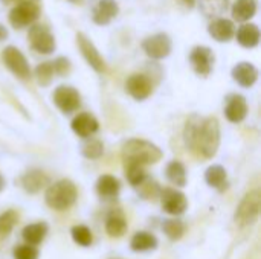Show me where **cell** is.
<instances>
[{
    "label": "cell",
    "instance_id": "11",
    "mask_svg": "<svg viewBox=\"0 0 261 259\" xmlns=\"http://www.w3.org/2000/svg\"><path fill=\"white\" fill-rule=\"evenodd\" d=\"M190 63L197 75L208 76L214 67V52L210 47L197 46L190 53Z\"/></svg>",
    "mask_w": 261,
    "mask_h": 259
},
{
    "label": "cell",
    "instance_id": "24",
    "mask_svg": "<svg viewBox=\"0 0 261 259\" xmlns=\"http://www.w3.org/2000/svg\"><path fill=\"white\" fill-rule=\"evenodd\" d=\"M133 252H150L158 247V238L148 232H136L130 241Z\"/></svg>",
    "mask_w": 261,
    "mask_h": 259
},
{
    "label": "cell",
    "instance_id": "16",
    "mask_svg": "<svg viewBox=\"0 0 261 259\" xmlns=\"http://www.w3.org/2000/svg\"><path fill=\"white\" fill-rule=\"evenodd\" d=\"M248 114V102L245 99V96L242 95H231L226 101V107H225V116L229 122L239 124L242 121H245Z\"/></svg>",
    "mask_w": 261,
    "mask_h": 259
},
{
    "label": "cell",
    "instance_id": "31",
    "mask_svg": "<svg viewBox=\"0 0 261 259\" xmlns=\"http://www.w3.org/2000/svg\"><path fill=\"white\" fill-rule=\"evenodd\" d=\"M54 75H55V72H54L52 61H44V63H41V64H38L35 67V78H37V81H38V84L41 87L49 85Z\"/></svg>",
    "mask_w": 261,
    "mask_h": 259
},
{
    "label": "cell",
    "instance_id": "33",
    "mask_svg": "<svg viewBox=\"0 0 261 259\" xmlns=\"http://www.w3.org/2000/svg\"><path fill=\"white\" fill-rule=\"evenodd\" d=\"M125 176L127 180L132 186H141L145 180H147V172L144 169V166L141 165H128L125 166Z\"/></svg>",
    "mask_w": 261,
    "mask_h": 259
},
{
    "label": "cell",
    "instance_id": "7",
    "mask_svg": "<svg viewBox=\"0 0 261 259\" xmlns=\"http://www.w3.org/2000/svg\"><path fill=\"white\" fill-rule=\"evenodd\" d=\"M3 63L6 64V67L20 79H29L31 78V67L29 63L26 60V56L14 46H8L5 47L3 53Z\"/></svg>",
    "mask_w": 261,
    "mask_h": 259
},
{
    "label": "cell",
    "instance_id": "27",
    "mask_svg": "<svg viewBox=\"0 0 261 259\" xmlns=\"http://www.w3.org/2000/svg\"><path fill=\"white\" fill-rule=\"evenodd\" d=\"M229 0H199L200 11L208 18H219L228 9Z\"/></svg>",
    "mask_w": 261,
    "mask_h": 259
},
{
    "label": "cell",
    "instance_id": "15",
    "mask_svg": "<svg viewBox=\"0 0 261 259\" xmlns=\"http://www.w3.org/2000/svg\"><path fill=\"white\" fill-rule=\"evenodd\" d=\"M119 12V6L116 0H99L92 12V18L96 24L106 26L109 24Z\"/></svg>",
    "mask_w": 261,
    "mask_h": 259
},
{
    "label": "cell",
    "instance_id": "23",
    "mask_svg": "<svg viewBox=\"0 0 261 259\" xmlns=\"http://www.w3.org/2000/svg\"><path fill=\"white\" fill-rule=\"evenodd\" d=\"M47 231H49V227H47V224L46 223H34V224H28L24 229H23V232H21V237H23V240L26 241V244H29V246H37V244H40V243H43V240L46 238V235H47Z\"/></svg>",
    "mask_w": 261,
    "mask_h": 259
},
{
    "label": "cell",
    "instance_id": "38",
    "mask_svg": "<svg viewBox=\"0 0 261 259\" xmlns=\"http://www.w3.org/2000/svg\"><path fill=\"white\" fill-rule=\"evenodd\" d=\"M187 8H193L194 5H196V0H180Z\"/></svg>",
    "mask_w": 261,
    "mask_h": 259
},
{
    "label": "cell",
    "instance_id": "35",
    "mask_svg": "<svg viewBox=\"0 0 261 259\" xmlns=\"http://www.w3.org/2000/svg\"><path fill=\"white\" fill-rule=\"evenodd\" d=\"M12 255L14 259H38V250L34 246L23 244V246H17Z\"/></svg>",
    "mask_w": 261,
    "mask_h": 259
},
{
    "label": "cell",
    "instance_id": "2",
    "mask_svg": "<svg viewBox=\"0 0 261 259\" xmlns=\"http://www.w3.org/2000/svg\"><path fill=\"white\" fill-rule=\"evenodd\" d=\"M162 151L154 143L144 139H130L122 147V160L128 165H153L162 159Z\"/></svg>",
    "mask_w": 261,
    "mask_h": 259
},
{
    "label": "cell",
    "instance_id": "42",
    "mask_svg": "<svg viewBox=\"0 0 261 259\" xmlns=\"http://www.w3.org/2000/svg\"><path fill=\"white\" fill-rule=\"evenodd\" d=\"M109 259H122V258H109Z\"/></svg>",
    "mask_w": 261,
    "mask_h": 259
},
{
    "label": "cell",
    "instance_id": "12",
    "mask_svg": "<svg viewBox=\"0 0 261 259\" xmlns=\"http://www.w3.org/2000/svg\"><path fill=\"white\" fill-rule=\"evenodd\" d=\"M161 200H162V208L167 214L170 215H180L187 211L188 208V202L184 192L173 189V188H167L164 191H161Z\"/></svg>",
    "mask_w": 261,
    "mask_h": 259
},
{
    "label": "cell",
    "instance_id": "19",
    "mask_svg": "<svg viewBox=\"0 0 261 259\" xmlns=\"http://www.w3.org/2000/svg\"><path fill=\"white\" fill-rule=\"evenodd\" d=\"M236 34H237L239 44L243 46V47H246V49L257 47L258 43H260V29L254 23H243L237 29Z\"/></svg>",
    "mask_w": 261,
    "mask_h": 259
},
{
    "label": "cell",
    "instance_id": "41",
    "mask_svg": "<svg viewBox=\"0 0 261 259\" xmlns=\"http://www.w3.org/2000/svg\"><path fill=\"white\" fill-rule=\"evenodd\" d=\"M70 3H83V0H69Z\"/></svg>",
    "mask_w": 261,
    "mask_h": 259
},
{
    "label": "cell",
    "instance_id": "37",
    "mask_svg": "<svg viewBox=\"0 0 261 259\" xmlns=\"http://www.w3.org/2000/svg\"><path fill=\"white\" fill-rule=\"evenodd\" d=\"M8 38V31L3 24H0V41H5Z\"/></svg>",
    "mask_w": 261,
    "mask_h": 259
},
{
    "label": "cell",
    "instance_id": "13",
    "mask_svg": "<svg viewBox=\"0 0 261 259\" xmlns=\"http://www.w3.org/2000/svg\"><path fill=\"white\" fill-rule=\"evenodd\" d=\"M125 89L128 92V95L132 98H135L136 101H144L147 99L151 92H153V82L147 75L142 73H135L132 75L127 82H125Z\"/></svg>",
    "mask_w": 261,
    "mask_h": 259
},
{
    "label": "cell",
    "instance_id": "3",
    "mask_svg": "<svg viewBox=\"0 0 261 259\" xmlns=\"http://www.w3.org/2000/svg\"><path fill=\"white\" fill-rule=\"evenodd\" d=\"M78 197L76 192V186L73 185V182L70 180H58L55 183H52L46 194H44V200L46 205L55 211H66L70 206L75 205Z\"/></svg>",
    "mask_w": 261,
    "mask_h": 259
},
{
    "label": "cell",
    "instance_id": "21",
    "mask_svg": "<svg viewBox=\"0 0 261 259\" xmlns=\"http://www.w3.org/2000/svg\"><path fill=\"white\" fill-rule=\"evenodd\" d=\"M119 191H121V183L113 176L109 174L101 176L96 182V192L104 200H115L119 195Z\"/></svg>",
    "mask_w": 261,
    "mask_h": 259
},
{
    "label": "cell",
    "instance_id": "30",
    "mask_svg": "<svg viewBox=\"0 0 261 259\" xmlns=\"http://www.w3.org/2000/svg\"><path fill=\"white\" fill-rule=\"evenodd\" d=\"M70 235H72V240L81 247H89L92 244V241H93L90 229L87 226H83V224L73 226L72 231H70Z\"/></svg>",
    "mask_w": 261,
    "mask_h": 259
},
{
    "label": "cell",
    "instance_id": "5",
    "mask_svg": "<svg viewBox=\"0 0 261 259\" xmlns=\"http://www.w3.org/2000/svg\"><path fill=\"white\" fill-rule=\"evenodd\" d=\"M40 17V6L34 0H20L9 12V23L14 29L34 24Z\"/></svg>",
    "mask_w": 261,
    "mask_h": 259
},
{
    "label": "cell",
    "instance_id": "20",
    "mask_svg": "<svg viewBox=\"0 0 261 259\" xmlns=\"http://www.w3.org/2000/svg\"><path fill=\"white\" fill-rule=\"evenodd\" d=\"M46 185H49V177L40 169H31L21 177V186L29 194H37Z\"/></svg>",
    "mask_w": 261,
    "mask_h": 259
},
{
    "label": "cell",
    "instance_id": "40",
    "mask_svg": "<svg viewBox=\"0 0 261 259\" xmlns=\"http://www.w3.org/2000/svg\"><path fill=\"white\" fill-rule=\"evenodd\" d=\"M2 3H5V5H9V3H14V2H18V0H0Z\"/></svg>",
    "mask_w": 261,
    "mask_h": 259
},
{
    "label": "cell",
    "instance_id": "14",
    "mask_svg": "<svg viewBox=\"0 0 261 259\" xmlns=\"http://www.w3.org/2000/svg\"><path fill=\"white\" fill-rule=\"evenodd\" d=\"M232 78H234V81L239 85H242L245 89H249L258 79V69L252 63L242 61V63H239V64L234 66V69H232Z\"/></svg>",
    "mask_w": 261,
    "mask_h": 259
},
{
    "label": "cell",
    "instance_id": "9",
    "mask_svg": "<svg viewBox=\"0 0 261 259\" xmlns=\"http://www.w3.org/2000/svg\"><path fill=\"white\" fill-rule=\"evenodd\" d=\"M54 102L64 114H70L80 108L81 96L76 89L70 85H60L54 92Z\"/></svg>",
    "mask_w": 261,
    "mask_h": 259
},
{
    "label": "cell",
    "instance_id": "4",
    "mask_svg": "<svg viewBox=\"0 0 261 259\" xmlns=\"http://www.w3.org/2000/svg\"><path fill=\"white\" fill-rule=\"evenodd\" d=\"M261 208V194L258 189H254L251 192H248L243 200L240 202L237 212H236V223L240 227H246L251 226L257 221L258 215H260Z\"/></svg>",
    "mask_w": 261,
    "mask_h": 259
},
{
    "label": "cell",
    "instance_id": "8",
    "mask_svg": "<svg viewBox=\"0 0 261 259\" xmlns=\"http://www.w3.org/2000/svg\"><path fill=\"white\" fill-rule=\"evenodd\" d=\"M142 49L151 60H164L171 53V38L164 32L150 35L142 41Z\"/></svg>",
    "mask_w": 261,
    "mask_h": 259
},
{
    "label": "cell",
    "instance_id": "17",
    "mask_svg": "<svg viewBox=\"0 0 261 259\" xmlns=\"http://www.w3.org/2000/svg\"><path fill=\"white\" fill-rule=\"evenodd\" d=\"M208 32H210V35L216 41L226 43V41H229L236 35V27H234V23L231 20L223 18V17H219V18H214L210 23Z\"/></svg>",
    "mask_w": 261,
    "mask_h": 259
},
{
    "label": "cell",
    "instance_id": "39",
    "mask_svg": "<svg viewBox=\"0 0 261 259\" xmlns=\"http://www.w3.org/2000/svg\"><path fill=\"white\" fill-rule=\"evenodd\" d=\"M3 188H5V179L0 176V191H3Z\"/></svg>",
    "mask_w": 261,
    "mask_h": 259
},
{
    "label": "cell",
    "instance_id": "32",
    "mask_svg": "<svg viewBox=\"0 0 261 259\" xmlns=\"http://www.w3.org/2000/svg\"><path fill=\"white\" fill-rule=\"evenodd\" d=\"M81 153L86 159H92V160H96L99 159L102 154H104V145L101 140L98 139H90L87 142L83 143L81 147Z\"/></svg>",
    "mask_w": 261,
    "mask_h": 259
},
{
    "label": "cell",
    "instance_id": "22",
    "mask_svg": "<svg viewBox=\"0 0 261 259\" xmlns=\"http://www.w3.org/2000/svg\"><path fill=\"white\" fill-rule=\"evenodd\" d=\"M257 12V0H236L232 5V18L239 23L249 21Z\"/></svg>",
    "mask_w": 261,
    "mask_h": 259
},
{
    "label": "cell",
    "instance_id": "18",
    "mask_svg": "<svg viewBox=\"0 0 261 259\" xmlns=\"http://www.w3.org/2000/svg\"><path fill=\"white\" fill-rule=\"evenodd\" d=\"M99 128L98 121L95 119V116H92L90 113H80L78 116H75V119L72 121V130L76 136L87 139L92 134H95Z\"/></svg>",
    "mask_w": 261,
    "mask_h": 259
},
{
    "label": "cell",
    "instance_id": "29",
    "mask_svg": "<svg viewBox=\"0 0 261 259\" xmlns=\"http://www.w3.org/2000/svg\"><path fill=\"white\" fill-rule=\"evenodd\" d=\"M162 231L171 241H177L184 237L185 226L180 220H165L162 224Z\"/></svg>",
    "mask_w": 261,
    "mask_h": 259
},
{
    "label": "cell",
    "instance_id": "10",
    "mask_svg": "<svg viewBox=\"0 0 261 259\" xmlns=\"http://www.w3.org/2000/svg\"><path fill=\"white\" fill-rule=\"evenodd\" d=\"M76 44L80 47L81 55L84 56V60L87 61V64L95 72H99V73L106 72V63H104L101 53L98 52V49L95 47V44L83 32H78L76 34Z\"/></svg>",
    "mask_w": 261,
    "mask_h": 259
},
{
    "label": "cell",
    "instance_id": "28",
    "mask_svg": "<svg viewBox=\"0 0 261 259\" xmlns=\"http://www.w3.org/2000/svg\"><path fill=\"white\" fill-rule=\"evenodd\" d=\"M165 172H167V179L173 185H176L179 188H184L187 185V169H185V166H184L182 162H179V160L170 162L167 165Z\"/></svg>",
    "mask_w": 261,
    "mask_h": 259
},
{
    "label": "cell",
    "instance_id": "1",
    "mask_svg": "<svg viewBox=\"0 0 261 259\" xmlns=\"http://www.w3.org/2000/svg\"><path fill=\"white\" fill-rule=\"evenodd\" d=\"M185 145L190 151L205 159L216 156L220 145V125L216 118L191 116L184 131Z\"/></svg>",
    "mask_w": 261,
    "mask_h": 259
},
{
    "label": "cell",
    "instance_id": "36",
    "mask_svg": "<svg viewBox=\"0 0 261 259\" xmlns=\"http://www.w3.org/2000/svg\"><path fill=\"white\" fill-rule=\"evenodd\" d=\"M52 66H54V72L55 75H60V76H66L69 75L70 72V61L66 58V56H60L57 58L55 61H52Z\"/></svg>",
    "mask_w": 261,
    "mask_h": 259
},
{
    "label": "cell",
    "instance_id": "25",
    "mask_svg": "<svg viewBox=\"0 0 261 259\" xmlns=\"http://www.w3.org/2000/svg\"><path fill=\"white\" fill-rule=\"evenodd\" d=\"M205 180L211 188H216L219 191H223L226 188V182H228V176H226V169L220 165H213L206 169L205 172Z\"/></svg>",
    "mask_w": 261,
    "mask_h": 259
},
{
    "label": "cell",
    "instance_id": "34",
    "mask_svg": "<svg viewBox=\"0 0 261 259\" xmlns=\"http://www.w3.org/2000/svg\"><path fill=\"white\" fill-rule=\"evenodd\" d=\"M18 215L14 211H6L0 215V237H8L17 224Z\"/></svg>",
    "mask_w": 261,
    "mask_h": 259
},
{
    "label": "cell",
    "instance_id": "26",
    "mask_svg": "<svg viewBox=\"0 0 261 259\" xmlns=\"http://www.w3.org/2000/svg\"><path fill=\"white\" fill-rule=\"evenodd\" d=\"M127 231V221L119 212H113L106 220V232L112 238H121Z\"/></svg>",
    "mask_w": 261,
    "mask_h": 259
},
{
    "label": "cell",
    "instance_id": "6",
    "mask_svg": "<svg viewBox=\"0 0 261 259\" xmlns=\"http://www.w3.org/2000/svg\"><path fill=\"white\" fill-rule=\"evenodd\" d=\"M31 47L43 55H50L55 50V38L44 24H32L28 32Z\"/></svg>",
    "mask_w": 261,
    "mask_h": 259
}]
</instances>
